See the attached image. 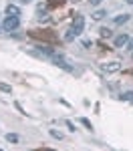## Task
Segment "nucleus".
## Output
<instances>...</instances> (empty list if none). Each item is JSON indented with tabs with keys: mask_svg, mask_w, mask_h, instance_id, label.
<instances>
[{
	"mask_svg": "<svg viewBox=\"0 0 133 151\" xmlns=\"http://www.w3.org/2000/svg\"><path fill=\"white\" fill-rule=\"evenodd\" d=\"M6 141H8V143H18V135H14V133H6Z\"/></svg>",
	"mask_w": 133,
	"mask_h": 151,
	"instance_id": "9d476101",
	"label": "nucleus"
},
{
	"mask_svg": "<svg viewBox=\"0 0 133 151\" xmlns=\"http://www.w3.org/2000/svg\"><path fill=\"white\" fill-rule=\"evenodd\" d=\"M105 16H107V12L103 10V8H99V10L91 12V18H93V20H97V22H99V20H103Z\"/></svg>",
	"mask_w": 133,
	"mask_h": 151,
	"instance_id": "6e6552de",
	"label": "nucleus"
},
{
	"mask_svg": "<svg viewBox=\"0 0 133 151\" xmlns=\"http://www.w3.org/2000/svg\"><path fill=\"white\" fill-rule=\"evenodd\" d=\"M119 70H121L119 60H111L107 65H103V73H105V75H113V73H119Z\"/></svg>",
	"mask_w": 133,
	"mask_h": 151,
	"instance_id": "20e7f679",
	"label": "nucleus"
},
{
	"mask_svg": "<svg viewBox=\"0 0 133 151\" xmlns=\"http://www.w3.org/2000/svg\"><path fill=\"white\" fill-rule=\"evenodd\" d=\"M48 133H50V137H55V139H63V133H59L57 129H48Z\"/></svg>",
	"mask_w": 133,
	"mask_h": 151,
	"instance_id": "f8f14e48",
	"label": "nucleus"
},
{
	"mask_svg": "<svg viewBox=\"0 0 133 151\" xmlns=\"http://www.w3.org/2000/svg\"><path fill=\"white\" fill-rule=\"evenodd\" d=\"M83 47L89 48V47H93V42H91V40H83Z\"/></svg>",
	"mask_w": 133,
	"mask_h": 151,
	"instance_id": "6ab92c4d",
	"label": "nucleus"
},
{
	"mask_svg": "<svg viewBox=\"0 0 133 151\" xmlns=\"http://www.w3.org/2000/svg\"><path fill=\"white\" fill-rule=\"evenodd\" d=\"M99 35H101V38H111V36H113V30H111V28H101Z\"/></svg>",
	"mask_w": 133,
	"mask_h": 151,
	"instance_id": "1a4fd4ad",
	"label": "nucleus"
},
{
	"mask_svg": "<svg viewBox=\"0 0 133 151\" xmlns=\"http://www.w3.org/2000/svg\"><path fill=\"white\" fill-rule=\"evenodd\" d=\"M81 123H83V125H85L87 129H89V131H93V123H91L89 119H85V117H83V119H81Z\"/></svg>",
	"mask_w": 133,
	"mask_h": 151,
	"instance_id": "ddd939ff",
	"label": "nucleus"
},
{
	"mask_svg": "<svg viewBox=\"0 0 133 151\" xmlns=\"http://www.w3.org/2000/svg\"><path fill=\"white\" fill-rule=\"evenodd\" d=\"M50 60H52V65H57L59 69H65L67 73H73V70H75V67H73L63 55H55V57H50Z\"/></svg>",
	"mask_w": 133,
	"mask_h": 151,
	"instance_id": "f257e3e1",
	"label": "nucleus"
},
{
	"mask_svg": "<svg viewBox=\"0 0 133 151\" xmlns=\"http://www.w3.org/2000/svg\"><path fill=\"white\" fill-rule=\"evenodd\" d=\"M0 91L10 95V93H12V87H10V85H6V83H0Z\"/></svg>",
	"mask_w": 133,
	"mask_h": 151,
	"instance_id": "9b49d317",
	"label": "nucleus"
},
{
	"mask_svg": "<svg viewBox=\"0 0 133 151\" xmlns=\"http://www.w3.org/2000/svg\"><path fill=\"white\" fill-rule=\"evenodd\" d=\"M67 127H69V131H77V127H75V125H73L71 121H67Z\"/></svg>",
	"mask_w": 133,
	"mask_h": 151,
	"instance_id": "f3484780",
	"label": "nucleus"
},
{
	"mask_svg": "<svg viewBox=\"0 0 133 151\" xmlns=\"http://www.w3.org/2000/svg\"><path fill=\"white\" fill-rule=\"evenodd\" d=\"M127 48H129V50H133V38L129 40V42H127Z\"/></svg>",
	"mask_w": 133,
	"mask_h": 151,
	"instance_id": "aec40b11",
	"label": "nucleus"
},
{
	"mask_svg": "<svg viewBox=\"0 0 133 151\" xmlns=\"http://www.w3.org/2000/svg\"><path fill=\"white\" fill-rule=\"evenodd\" d=\"M14 107H16V109H18V111H20L22 115H26V111H24V109H22V105H20V103H14Z\"/></svg>",
	"mask_w": 133,
	"mask_h": 151,
	"instance_id": "dca6fc26",
	"label": "nucleus"
},
{
	"mask_svg": "<svg viewBox=\"0 0 133 151\" xmlns=\"http://www.w3.org/2000/svg\"><path fill=\"white\" fill-rule=\"evenodd\" d=\"M121 99H123V101H131V99H133V93H131V91H125V93L121 95Z\"/></svg>",
	"mask_w": 133,
	"mask_h": 151,
	"instance_id": "4468645a",
	"label": "nucleus"
},
{
	"mask_svg": "<svg viewBox=\"0 0 133 151\" xmlns=\"http://www.w3.org/2000/svg\"><path fill=\"white\" fill-rule=\"evenodd\" d=\"M18 26H20V18H18V16H6V18H4V22H2L4 32H14Z\"/></svg>",
	"mask_w": 133,
	"mask_h": 151,
	"instance_id": "f03ea898",
	"label": "nucleus"
},
{
	"mask_svg": "<svg viewBox=\"0 0 133 151\" xmlns=\"http://www.w3.org/2000/svg\"><path fill=\"white\" fill-rule=\"evenodd\" d=\"M4 12H6V16H20V8L16 4H6Z\"/></svg>",
	"mask_w": 133,
	"mask_h": 151,
	"instance_id": "0eeeda50",
	"label": "nucleus"
},
{
	"mask_svg": "<svg viewBox=\"0 0 133 151\" xmlns=\"http://www.w3.org/2000/svg\"><path fill=\"white\" fill-rule=\"evenodd\" d=\"M131 38H129V35L127 32H121V35H117L115 38H113V45L117 48H123V47H127V42H129Z\"/></svg>",
	"mask_w": 133,
	"mask_h": 151,
	"instance_id": "39448f33",
	"label": "nucleus"
},
{
	"mask_svg": "<svg viewBox=\"0 0 133 151\" xmlns=\"http://www.w3.org/2000/svg\"><path fill=\"white\" fill-rule=\"evenodd\" d=\"M2 30H4V28H2V26H0V35H2Z\"/></svg>",
	"mask_w": 133,
	"mask_h": 151,
	"instance_id": "b1692460",
	"label": "nucleus"
},
{
	"mask_svg": "<svg viewBox=\"0 0 133 151\" xmlns=\"http://www.w3.org/2000/svg\"><path fill=\"white\" fill-rule=\"evenodd\" d=\"M89 2H91V6H99V4H101L103 0H89Z\"/></svg>",
	"mask_w": 133,
	"mask_h": 151,
	"instance_id": "a211bd4d",
	"label": "nucleus"
},
{
	"mask_svg": "<svg viewBox=\"0 0 133 151\" xmlns=\"http://www.w3.org/2000/svg\"><path fill=\"white\" fill-rule=\"evenodd\" d=\"M69 2H75V4H77V2H81V0H69Z\"/></svg>",
	"mask_w": 133,
	"mask_h": 151,
	"instance_id": "4be33fe9",
	"label": "nucleus"
},
{
	"mask_svg": "<svg viewBox=\"0 0 133 151\" xmlns=\"http://www.w3.org/2000/svg\"><path fill=\"white\" fill-rule=\"evenodd\" d=\"M129 18H131V14H119V16H113V24L115 26H123V24H127L129 22Z\"/></svg>",
	"mask_w": 133,
	"mask_h": 151,
	"instance_id": "423d86ee",
	"label": "nucleus"
},
{
	"mask_svg": "<svg viewBox=\"0 0 133 151\" xmlns=\"http://www.w3.org/2000/svg\"><path fill=\"white\" fill-rule=\"evenodd\" d=\"M131 58H133V52H131Z\"/></svg>",
	"mask_w": 133,
	"mask_h": 151,
	"instance_id": "393cba45",
	"label": "nucleus"
},
{
	"mask_svg": "<svg viewBox=\"0 0 133 151\" xmlns=\"http://www.w3.org/2000/svg\"><path fill=\"white\" fill-rule=\"evenodd\" d=\"M125 2H127V4H131V6H133V0H125Z\"/></svg>",
	"mask_w": 133,
	"mask_h": 151,
	"instance_id": "412c9836",
	"label": "nucleus"
},
{
	"mask_svg": "<svg viewBox=\"0 0 133 151\" xmlns=\"http://www.w3.org/2000/svg\"><path fill=\"white\" fill-rule=\"evenodd\" d=\"M83 28H85V16H83V14H75L73 24H71V30L77 36H81V35H83Z\"/></svg>",
	"mask_w": 133,
	"mask_h": 151,
	"instance_id": "7ed1b4c3",
	"label": "nucleus"
},
{
	"mask_svg": "<svg viewBox=\"0 0 133 151\" xmlns=\"http://www.w3.org/2000/svg\"><path fill=\"white\" fill-rule=\"evenodd\" d=\"M47 151H50V149H47Z\"/></svg>",
	"mask_w": 133,
	"mask_h": 151,
	"instance_id": "a878e982",
	"label": "nucleus"
},
{
	"mask_svg": "<svg viewBox=\"0 0 133 151\" xmlns=\"http://www.w3.org/2000/svg\"><path fill=\"white\" fill-rule=\"evenodd\" d=\"M63 2H65V0H48V4H50V6H60Z\"/></svg>",
	"mask_w": 133,
	"mask_h": 151,
	"instance_id": "2eb2a0df",
	"label": "nucleus"
},
{
	"mask_svg": "<svg viewBox=\"0 0 133 151\" xmlns=\"http://www.w3.org/2000/svg\"><path fill=\"white\" fill-rule=\"evenodd\" d=\"M20 2H22V4H26V2H30V0H20Z\"/></svg>",
	"mask_w": 133,
	"mask_h": 151,
	"instance_id": "5701e85b",
	"label": "nucleus"
}]
</instances>
